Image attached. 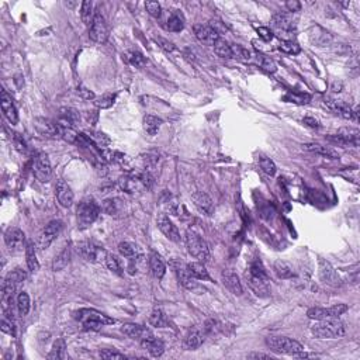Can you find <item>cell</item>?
<instances>
[{"label":"cell","instance_id":"6da1fadb","mask_svg":"<svg viewBox=\"0 0 360 360\" xmlns=\"http://www.w3.org/2000/svg\"><path fill=\"white\" fill-rule=\"evenodd\" d=\"M245 279L248 286L253 293L259 297H267L269 295V276L266 272L265 266L262 262L256 259L250 262L249 267L245 272Z\"/></svg>","mask_w":360,"mask_h":360},{"label":"cell","instance_id":"7a4b0ae2","mask_svg":"<svg viewBox=\"0 0 360 360\" xmlns=\"http://www.w3.org/2000/svg\"><path fill=\"white\" fill-rule=\"evenodd\" d=\"M345 323L342 322L339 318H326L316 321L311 326V333L319 339H333L340 338L345 335Z\"/></svg>","mask_w":360,"mask_h":360},{"label":"cell","instance_id":"3957f363","mask_svg":"<svg viewBox=\"0 0 360 360\" xmlns=\"http://www.w3.org/2000/svg\"><path fill=\"white\" fill-rule=\"evenodd\" d=\"M75 318L83 325L85 329L88 331H99L102 329L104 325H111L116 321L110 318L109 315H106L103 312L97 311V309H89L83 308L79 309L75 312Z\"/></svg>","mask_w":360,"mask_h":360},{"label":"cell","instance_id":"277c9868","mask_svg":"<svg viewBox=\"0 0 360 360\" xmlns=\"http://www.w3.org/2000/svg\"><path fill=\"white\" fill-rule=\"evenodd\" d=\"M186 246H187V252L190 253L194 259H197L199 262H207L210 259V249L207 242L199 235L196 231L193 229H187L186 232Z\"/></svg>","mask_w":360,"mask_h":360},{"label":"cell","instance_id":"5b68a950","mask_svg":"<svg viewBox=\"0 0 360 360\" xmlns=\"http://www.w3.org/2000/svg\"><path fill=\"white\" fill-rule=\"evenodd\" d=\"M99 214H100V206L96 203L95 199L88 197V199L82 200L78 206V211H76L79 228L90 227L99 218Z\"/></svg>","mask_w":360,"mask_h":360},{"label":"cell","instance_id":"8992f818","mask_svg":"<svg viewBox=\"0 0 360 360\" xmlns=\"http://www.w3.org/2000/svg\"><path fill=\"white\" fill-rule=\"evenodd\" d=\"M266 345L273 352L280 353V354H293L304 350V346L294 340V339L287 338V336H269L266 338Z\"/></svg>","mask_w":360,"mask_h":360},{"label":"cell","instance_id":"52a82bcc","mask_svg":"<svg viewBox=\"0 0 360 360\" xmlns=\"http://www.w3.org/2000/svg\"><path fill=\"white\" fill-rule=\"evenodd\" d=\"M89 37L99 44H103L109 38V26H107L103 15L99 10H96L93 22L89 27Z\"/></svg>","mask_w":360,"mask_h":360},{"label":"cell","instance_id":"ba28073f","mask_svg":"<svg viewBox=\"0 0 360 360\" xmlns=\"http://www.w3.org/2000/svg\"><path fill=\"white\" fill-rule=\"evenodd\" d=\"M62 231V222L58 220H54L48 222L45 228L41 231V234L38 235L37 239V248L40 250L48 249L51 246V243L57 239V236L61 234Z\"/></svg>","mask_w":360,"mask_h":360},{"label":"cell","instance_id":"9c48e42d","mask_svg":"<svg viewBox=\"0 0 360 360\" xmlns=\"http://www.w3.org/2000/svg\"><path fill=\"white\" fill-rule=\"evenodd\" d=\"M347 308L349 307L346 304H335V305L328 307V308L312 307V308H309L307 311V315L311 319H315V321H321V319H326V318H339V316L345 314Z\"/></svg>","mask_w":360,"mask_h":360},{"label":"cell","instance_id":"30bf717a","mask_svg":"<svg viewBox=\"0 0 360 360\" xmlns=\"http://www.w3.org/2000/svg\"><path fill=\"white\" fill-rule=\"evenodd\" d=\"M318 274L319 279L323 284L329 287H339L342 286V279L339 277L338 272L333 269V266L325 260V259H319L318 260Z\"/></svg>","mask_w":360,"mask_h":360},{"label":"cell","instance_id":"8fae6325","mask_svg":"<svg viewBox=\"0 0 360 360\" xmlns=\"http://www.w3.org/2000/svg\"><path fill=\"white\" fill-rule=\"evenodd\" d=\"M78 253L81 255L83 259H86L89 262H102L106 259L107 252L100 248L99 245L90 242V241H83V242L78 243Z\"/></svg>","mask_w":360,"mask_h":360},{"label":"cell","instance_id":"7c38bea8","mask_svg":"<svg viewBox=\"0 0 360 360\" xmlns=\"http://www.w3.org/2000/svg\"><path fill=\"white\" fill-rule=\"evenodd\" d=\"M33 173H34V176L37 177V180H40L41 183L50 182L52 175V168L48 155H38L37 158H36V162H34V166H33Z\"/></svg>","mask_w":360,"mask_h":360},{"label":"cell","instance_id":"4fadbf2b","mask_svg":"<svg viewBox=\"0 0 360 360\" xmlns=\"http://www.w3.org/2000/svg\"><path fill=\"white\" fill-rule=\"evenodd\" d=\"M329 140L333 141V142H338L340 145H352V147H357L360 142V133L357 128L345 127V128H340L335 135L329 137Z\"/></svg>","mask_w":360,"mask_h":360},{"label":"cell","instance_id":"5bb4252c","mask_svg":"<svg viewBox=\"0 0 360 360\" xmlns=\"http://www.w3.org/2000/svg\"><path fill=\"white\" fill-rule=\"evenodd\" d=\"M156 224H158V228L161 229V232L163 235L166 236L169 241L175 243H179L182 241V236H180V232L179 229L175 225V222L170 220L169 217L166 214H161L156 220Z\"/></svg>","mask_w":360,"mask_h":360},{"label":"cell","instance_id":"9a60e30c","mask_svg":"<svg viewBox=\"0 0 360 360\" xmlns=\"http://www.w3.org/2000/svg\"><path fill=\"white\" fill-rule=\"evenodd\" d=\"M5 242L12 252H20L27 245L24 232L20 228L16 227L8 228V231L5 232Z\"/></svg>","mask_w":360,"mask_h":360},{"label":"cell","instance_id":"2e32d148","mask_svg":"<svg viewBox=\"0 0 360 360\" xmlns=\"http://www.w3.org/2000/svg\"><path fill=\"white\" fill-rule=\"evenodd\" d=\"M193 30H194L196 38L199 40L200 43L208 45V47H213L217 43V40L221 37L210 24H196Z\"/></svg>","mask_w":360,"mask_h":360},{"label":"cell","instance_id":"e0dca14e","mask_svg":"<svg viewBox=\"0 0 360 360\" xmlns=\"http://www.w3.org/2000/svg\"><path fill=\"white\" fill-rule=\"evenodd\" d=\"M121 332L127 335L128 338L131 339H137L140 340V343L142 340H147V339L154 338L155 335L152 333L151 329H148L147 326H142V325H138V323H124L121 326Z\"/></svg>","mask_w":360,"mask_h":360},{"label":"cell","instance_id":"ac0fdd59","mask_svg":"<svg viewBox=\"0 0 360 360\" xmlns=\"http://www.w3.org/2000/svg\"><path fill=\"white\" fill-rule=\"evenodd\" d=\"M55 196H57L59 206L64 207V208H69V207L74 204V191L68 186L67 182L62 180V179H59L58 182H57V186H55Z\"/></svg>","mask_w":360,"mask_h":360},{"label":"cell","instance_id":"d6986e66","mask_svg":"<svg viewBox=\"0 0 360 360\" xmlns=\"http://www.w3.org/2000/svg\"><path fill=\"white\" fill-rule=\"evenodd\" d=\"M0 104H2V111L5 114V117L9 120V123L10 124H17L19 123V113H17L15 103H13L12 96L9 95L6 90H2Z\"/></svg>","mask_w":360,"mask_h":360},{"label":"cell","instance_id":"ffe728a7","mask_svg":"<svg viewBox=\"0 0 360 360\" xmlns=\"http://www.w3.org/2000/svg\"><path fill=\"white\" fill-rule=\"evenodd\" d=\"M191 200H193L196 208H197L203 215H206V217H211V215H213L214 203L208 194L203 193V191H197V193H194V194L191 196Z\"/></svg>","mask_w":360,"mask_h":360},{"label":"cell","instance_id":"44dd1931","mask_svg":"<svg viewBox=\"0 0 360 360\" xmlns=\"http://www.w3.org/2000/svg\"><path fill=\"white\" fill-rule=\"evenodd\" d=\"M326 107L338 114L342 118H346V120H353V121H357V110H353L352 107L349 104L343 103V102H336V100H328L326 102Z\"/></svg>","mask_w":360,"mask_h":360},{"label":"cell","instance_id":"7402d4cb","mask_svg":"<svg viewBox=\"0 0 360 360\" xmlns=\"http://www.w3.org/2000/svg\"><path fill=\"white\" fill-rule=\"evenodd\" d=\"M272 27L276 33H279V36L281 37V34H284V36L291 34L294 24L293 20L290 19V16L287 13H277V15L273 16Z\"/></svg>","mask_w":360,"mask_h":360},{"label":"cell","instance_id":"603a6c76","mask_svg":"<svg viewBox=\"0 0 360 360\" xmlns=\"http://www.w3.org/2000/svg\"><path fill=\"white\" fill-rule=\"evenodd\" d=\"M221 280H222V284L227 287L228 290L234 294V295H242V284H241L239 277L236 276L235 273L231 272V270H225V272H222V274H221Z\"/></svg>","mask_w":360,"mask_h":360},{"label":"cell","instance_id":"cb8c5ba5","mask_svg":"<svg viewBox=\"0 0 360 360\" xmlns=\"http://www.w3.org/2000/svg\"><path fill=\"white\" fill-rule=\"evenodd\" d=\"M175 270H176L177 279H179V281H180L182 286L186 287L187 290H194V288H197V281H196V279L191 276V273L189 272L187 265H184L182 262H179V263L175 266Z\"/></svg>","mask_w":360,"mask_h":360},{"label":"cell","instance_id":"d4e9b609","mask_svg":"<svg viewBox=\"0 0 360 360\" xmlns=\"http://www.w3.org/2000/svg\"><path fill=\"white\" fill-rule=\"evenodd\" d=\"M148 263H149V269L156 279H162L166 273V265L163 262V259L159 253L156 252H151L148 256Z\"/></svg>","mask_w":360,"mask_h":360},{"label":"cell","instance_id":"484cf974","mask_svg":"<svg viewBox=\"0 0 360 360\" xmlns=\"http://www.w3.org/2000/svg\"><path fill=\"white\" fill-rule=\"evenodd\" d=\"M37 246L34 245V242L29 241L26 245V263L27 267L31 273H36L40 269V263H38L37 259Z\"/></svg>","mask_w":360,"mask_h":360},{"label":"cell","instance_id":"4316f807","mask_svg":"<svg viewBox=\"0 0 360 360\" xmlns=\"http://www.w3.org/2000/svg\"><path fill=\"white\" fill-rule=\"evenodd\" d=\"M141 346H142L144 349H147L152 357H161L162 354H163V352H165V345H163V342L159 340V339H156L155 336L151 339H147V340H142V342H141Z\"/></svg>","mask_w":360,"mask_h":360},{"label":"cell","instance_id":"83f0119b","mask_svg":"<svg viewBox=\"0 0 360 360\" xmlns=\"http://www.w3.org/2000/svg\"><path fill=\"white\" fill-rule=\"evenodd\" d=\"M304 149H305V151H309V152H314V154L316 155H321V156L328 158V159H338L339 158V155L336 151H333V149L329 147L319 145V144H305V145H304Z\"/></svg>","mask_w":360,"mask_h":360},{"label":"cell","instance_id":"f1b7e54d","mask_svg":"<svg viewBox=\"0 0 360 360\" xmlns=\"http://www.w3.org/2000/svg\"><path fill=\"white\" fill-rule=\"evenodd\" d=\"M69 259H71V248L65 246L58 255H55V257H54V260H52V270L54 272L64 270L68 266V263H69Z\"/></svg>","mask_w":360,"mask_h":360},{"label":"cell","instance_id":"f546056e","mask_svg":"<svg viewBox=\"0 0 360 360\" xmlns=\"http://www.w3.org/2000/svg\"><path fill=\"white\" fill-rule=\"evenodd\" d=\"M184 29V16L180 12H172L166 20V30H169L172 33H179Z\"/></svg>","mask_w":360,"mask_h":360},{"label":"cell","instance_id":"4dcf8cb0","mask_svg":"<svg viewBox=\"0 0 360 360\" xmlns=\"http://www.w3.org/2000/svg\"><path fill=\"white\" fill-rule=\"evenodd\" d=\"M187 269L189 272L191 273V276L194 277L196 280H211L210 274H208V270L206 269V266L203 262H191V263H187Z\"/></svg>","mask_w":360,"mask_h":360},{"label":"cell","instance_id":"1f68e13d","mask_svg":"<svg viewBox=\"0 0 360 360\" xmlns=\"http://www.w3.org/2000/svg\"><path fill=\"white\" fill-rule=\"evenodd\" d=\"M67 357V343L62 338L57 339L52 345L51 352L47 354V359L50 360H58L65 359Z\"/></svg>","mask_w":360,"mask_h":360},{"label":"cell","instance_id":"d6a6232c","mask_svg":"<svg viewBox=\"0 0 360 360\" xmlns=\"http://www.w3.org/2000/svg\"><path fill=\"white\" fill-rule=\"evenodd\" d=\"M162 124H163V121H162L161 118L151 116V114H147V116L144 117V120H142L144 130H145V133L149 134V135H156L158 131L161 130Z\"/></svg>","mask_w":360,"mask_h":360},{"label":"cell","instance_id":"836d02e7","mask_svg":"<svg viewBox=\"0 0 360 360\" xmlns=\"http://www.w3.org/2000/svg\"><path fill=\"white\" fill-rule=\"evenodd\" d=\"M203 335L200 333L197 329H193L190 331L187 335H186V338H184V347L186 349H189V350H194V349H197L201 346L203 343Z\"/></svg>","mask_w":360,"mask_h":360},{"label":"cell","instance_id":"e575fe53","mask_svg":"<svg viewBox=\"0 0 360 360\" xmlns=\"http://www.w3.org/2000/svg\"><path fill=\"white\" fill-rule=\"evenodd\" d=\"M79 111L75 109H61V124L67 125V127H72V125L78 124L79 121Z\"/></svg>","mask_w":360,"mask_h":360},{"label":"cell","instance_id":"d590c367","mask_svg":"<svg viewBox=\"0 0 360 360\" xmlns=\"http://www.w3.org/2000/svg\"><path fill=\"white\" fill-rule=\"evenodd\" d=\"M273 269L279 279H291L294 276V270L291 269V266L286 263L284 260H276Z\"/></svg>","mask_w":360,"mask_h":360},{"label":"cell","instance_id":"8d00e7d4","mask_svg":"<svg viewBox=\"0 0 360 360\" xmlns=\"http://www.w3.org/2000/svg\"><path fill=\"white\" fill-rule=\"evenodd\" d=\"M149 323L155 326V328H165L168 326V318L165 315V312L161 308H155L151 315H149Z\"/></svg>","mask_w":360,"mask_h":360},{"label":"cell","instance_id":"74e56055","mask_svg":"<svg viewBox=\"0 0 360 360\" xmlns=\"http://www.w3.org/2000/svg\"><path fill=\"white\" fill-rule=\"evenodd\" d=\"M104 263H106V266L109 267V270L114 273V274H117V276H123V274H124L123 266L120 263V259H118L116 255H113V253H109V252H107L106 259H104Z\"/></svg>","mask_w":360,"mask_h":360},{"label":"cell","instance_id":"f35d334b","mask_svg":"<svg viewBox=\"0 0 360 360\" xmlns=\"http://www.w3.org/2000/svg\"><path fill=\"white\" fill-rule=\"evenodd\" d=\"M255 59H256L257 65L262 68L263 71H266V72H270V74L276 72V64H274V61H273L270 57L265 55L263 52H257Z\"/></svg>","mask_w":360,"mask_h":360},{"label":"cell","instance_id":"ab89813d","mask_svg":"<svg viewBox=\"0 0 360 360\" xmlns=\"http://www.w3.org/2000/svg\"><path fill=\"white\" fill-rule=\"evenodd\" d=\"M16 305H17V309H19V314H20V315H27L30 311V307H31L29 294L26 293V291L19 293L17 298H16Z\"/></svg>","mask_w":360,"mask_h":360},{"label":"cell","instance_id":"60d3db41","mask_svg":"<svg viewBox=\"0 0 360 360\" xmlns=\"http://www.w3.org/2000/svg\"><path fill=\"white\" fill-rule=\"evenodd\" d=\"M213 47L215 54H217L218 57H221V58H232V54H231V44L228 43L227 40H224V38L220 37Z\"/></svg>","mask_w":360,"mask_h":360},{"label":"cell","instance_id":"b9f144b4","mask_svg":"<svg viewBox=\"0 0 360 360\" xmlns=\"http://www.w3.org/2000/svg\"><path fill=\"white\" fill-rule=\"evenodd\" d=\"M96 10L93 8V3L92 2H83L81 8V17L82 22L85 23L88 27H90V24L93 22V17H95Z\"/></svg>","mask_w":360,"mask_h":360},{"label":"cell","instance_id":"7bdbcfd3","mask_svg":"<svg viewBox=\"0 0 360 360\" xmlns=\"http://www.w3.org/2000/svg\"><path fill=\"white\" fill-rule=\"evenodd\" d=\"M286 102L294 104H307L311 100V96L307 93H301V92H288L284 97Z\"/></svg>","mask_w":360,"mask_h":360},{"label":"cell","instance_id":"ee69618b","mask_svg":"<svg viewBox=\"0 0 360 360\" xmlns=\"http://www.w3.org/2000/svg\"><path fill=\"white\" fill-rule=\"evenodd\" d=\"M125 59H127V62H130L135 68H142L147 65V58L138 51L125 52Z\"/></svg>","mask_w":360,"mask_h":360},{"label":"cell","instance_id":"f6af8a7d","mask_svg":"<svg viewBox=\"0 0 360 360\" xmlns=\"http://www.w3.org/2000/svg\"><path fill=\"white\" fill-rule=\"evenodd\" d=\"M231 54H232V58L241 62H246L250 59L249 50H246L245 47L239 44H231Z\"/></svg>","mask_w":360,"mask_h":360},{"label":"cell","instance_id":"bcb514c9","mask_svg":"<svg viewBox=\"0 0 360 360\" xmlns=\"http://www.w3.org/2000/svg\"><path fill=\"white\" fill-rule=\"evenodd\" d=\"M259 166H260V169L265 172L266 175H269V176H274L276 175V165H274V162L270 159V158H266V156H260L259 158Z\"/></svg>","mask_w":360,"mask_h":360},{"label":"cell","instance_id":"7dc6e473","mask_svg":"<svg viewBox=\"0 0 360 360\" xmlns=\"http://www.w3.org/2000/svg\"><path fill=\"white\" fill-rule=\"evenodd\" d=\"M280 51L286 52V54H291V55H297V54H300V45L297 44V43H294L293 40H283L279 45Z\"/></svg>","mask_w":360,"mask_h":360},{"label":"cell","instance_id":"c3c4849f","mask_svg":"<svg viewBox=\"0 0 360 360\" xmlns=\"http://www.w3.org/2000/svg\"><path fill=\"white\" fill-rule=\"evenodd\" d=\"M120 208H121V201L117 199H109L106 200L103 203V210L109 215H116L120 213Z\"/></svg>","mask_w":360,"mask_h":360},{"label":"cell","instance_id":"681fc988","mask_svg":"<svg viewBox=\"0 0 360 360\" xmlns=\"http://www.w3.org/2000/svg\"><path fill=\"white\" fill-rule=\"evenodd\" d=\"M118 252L120 255L124 257H134L137 255V248L131 242H120L118 243Z\"/></svg>","mask_w":360,"mask_h":360},{"label":"cell","instance_id":"f907efd6","mask_svg":"<svg viewBox=\"0 0 360 360\" xmlns=\"http://www.w3.org/2000/svg\"><path fill=\"white\" fill-rule=\"evenodd\" d=\"M114 99H116V96L107 93V95L100 96V97H96L95 104L99 109H109L114 103Z\"/></svg>","mask_w":360,"mask_h":360},{"label":"cell","instance_id":"816d5d0a","mask_svg":"<svg viewBox=\"0 0 360 360\" xmlns=\"http://www.w3.org/2000/svg\"><path fill=\"white\" fill-rule=\"evenodd\" d=\"M2 332H5V333H8V335H12L13 338L16 336V323H15V319H10V318H6V316H3V319H2Z\"/></svg>","mask_w":360,"mask_h":360},{"label":"cell","instance_id":"f5cc1de1","mask_svg":"<svg viewBox=\"0 0 360 360\" xmlns=\"http://www.w3.org/2000/svg\"><path fill=\"white\" fill-rule=\"evenodd\" d=\"M154 40H155V43L159 45L163 51L168 52V54H172V52L176 51V47H175V44H173L172 41H169V40H166V38H162V37H155Z\"/></svg>","mask_w":360,"mask_h":360},{"label":"cell","instance_id":"db71d44e","mask_svg":"<svg viewBox=\"0 0 360 360\" xmlns=\"http://www.w3.org/2000/svg\"><path fill=\"white\" fill-rule=\"evenodd\" d=\"M99 356L103 359H125L127 357L124 353H120L114 349H103L99 352Z\"/></svg>","mask_w":360,"mask_h":360},{"label":"cell","instance_id":"11a10c76","mask_svg":"<svg viewBox=\"0 0 360 360\" xmlns=\"http://www.w3.org/2000/svg\"><path fill=\"white\" fill-rule=\"evenodd\" d=\"M145 9H147V12L152 16V17H156V19L161 17L162 8L158 2H147V3H145Z\"/></svg>","mask_w":360,"mask_h":360},{"label":"cell","instance_id":"9f6ffc18","mask_svg":"<svg viewBox=\"0 0 360 360\" xmlns=\"http://www.w3.org/2000/svg\"><path fill=\"white\" fill-rule=\"evenodd\" d=\"M318 31H319V34H316V37H312V40H314V43H316L319 47H323V45L329 43L331 37H329V34H328L325 30L321 29V27H318Z\"/></svg>","mask_w":360,"mask_h":360},{"label":"cell","instance_id":"6f0895ef","mask_svg":"<svg viewBox=\"0 0 360 360\" xmlns=\"http://www.w3.org/2000/svg\"><path fill=\"white\" fill-rule=\"evenodd\" d=\"M256 31L257 34H259V37L262 38L263 41H266V43H269V41L273 40V31L270 29H267V27H257Z\"/></svg>","mask_w":360,"mask_h":360},{"label":"cell","instance_id":"680465c9","mask_svg":"<svg viewBox=\"0 0 360 360\" xmlns=\"http://www.w3.org/2000/svg\"><path fill=\"white\" fill-rule=\"evenodd\" d=\"M78 95L81 96L82 99H85V100H95L96 99L95 93L92 90H89L88 88H85L83 85L78 86Z\"/></svg>","mask_w":360,"mask_h":360},{"label":"cell","instance_id":"91938a15","mask_svg":"<svg viewBox=\"0 0 360 360\" xmlns=\"http://www.w3.org/2000/svg\"><path fill=\"white\" fill-rule=\"evenodd\" d=\"M15 145L20 152H26L27 151V145H26V142L23 140V137H20V134H15Z\"/></svg>","mask_w":360,"mask_h":360},{"label":"cell","instance_id":"94428289","mask_svg":"<svg viewBox=\"0 0 360 360\" xmlns=\"http://www.w3.org/2000/svg\"><path fill=\"white\" fill-rule=\"evenodd\" d=\"M273 357H274V356H272V354L260 352H253L248 354V359H273Z\"/></svg>","mask_w":360,"mask_h":360},{"label":"cell","instance_id":"6125c7cd","mask_svg":"<svg viewBox=\"0 0 360 360\" xmlns=\"http://www.w3.org/2000/svg\"><path fill=\"white\" fill-rule=\"evenodd\" d=\"M286 8L288 9V12H300L301 10V3L300 2H295V0H290L286 3Z\"/></svg>","mask_w":360,"mask_h":360},{"label":"cell","instance_id":"be15d7a7","mask_svg":"<svg viewBox=\"0 0 360 360\" xmlns=\"http://www.w3.org/2000/svg\"><path fill=\"white\" fill-rule=\"evenodd\" d=\"M302 123L307 125V127H311V128H318V127H319V123H318V120H316V118H314V117H304Z\"/></svg>","mask_w":360,"mask_h":360},{"label":"cell","instance_id":"e7e4bbea","mask_svg":"<svg viewBox=\"0 0 360 360\" xmlns=\"http://www.w3.org/2000/svg\"><path fill=\"white\" fill-rule=\"evenodd\" d=\"M295 356L300 357V359H305V357H318V354H315V353H307L304 352V350H301L300 353H297Z\"/></svg>","mask_w":360,"mask_h":360}]
</instances>
